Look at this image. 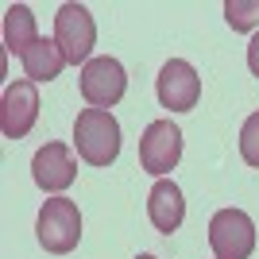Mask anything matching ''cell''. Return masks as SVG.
I'll return each instance as SVG.
<instances>
[{"instance_id":"cell-1","label":"cell","mask_w":259,"mask_h":259,"mask_svg":"<svg viewBox=\"0 0 259 259\" xmlns=\"http://www.w3.org/2000/svg\"><path fill=\"white\" fill-rule=\"evenodd\" d=\"M74 147L89 166H108L120 155V124L108 108H81L74 120Z\"/></svg>"},{"instance_id":"cell-2","label":"cell","mask_w":259,"mask_h":259,"mask_svg":"<svg viewBox=\"0 0 259 259\" xmlns=\"http://www.w3.org/2000/svg\"><path fill=\"white\" fill-rule=\"evenodd\" d=\"M35 232H39V244L54 255H66V251L77 248L81 240V213H77V201L70 197H51L39 209V221H35Z\"/></svg>"},{"instance_id":"cell-3","label":"cell","mask_w":259,"mask_h":259,"mask_svg":"<svg viewBox=\"0 0 259 259\" xmlns=\"http://www.w3.org/2000/svg\"><path fill=\"white\" fill-rule=\"evenodd\" d=\"M54 43L62 47L70 66L89 62L93 43H97V23H93L85 4H62L58 8V16H54Z\"/></svg>"},{"instance_id":"cell-4","label":"cell","mask_w":259,"mask_h":259,"mask_svg":"<svg viewBox=\"0 0 259 259\" xmlns=\"http://www.w3.org/2000/svg\"><path fill=\"white\" fill-rule=\"evenodd\" d=\"M209 248L217 259H248L255 251V225L244 209H221L209 221Z\"/></svg>"},{"instance_id":"cell-5","label":"cell","mask_w":259,"mask_h":259,"mask_svg":"<svg viewBox=\"0 0 259 259\" xmlns=\"http://www.w3.org/2000/svg\"><path fill=\"white\" fill-rule=\"evenodd\" d=\"M128 93V74L116 58H89L81 66V97L93 108H112L120 97Z\"/></svg>"},{"instance_id":"cell-6","label":"cell","mask_w":259,"mask_h":259,"mask_svg":"<svg viewBox=\"0 0 259 259\" xmlns=\"http://www.w3.org/2000/svg\"><path fill=\"white\" fill-rule=\"evenodd\" d=\"M178 159H182V128L170 124V120L147 124V132L140 140V166L143 170L162 178V174H170L178 166Z\"/></svg>"},{"instance_id":"cell-7","label":"cell","mask_w":259,"mask_h":259,"mask_svg":"<svg viewBox=\"0 0 259 259\" xmlns=\"http://www.w3.org/2000/svg\"><path fill=\"white\" fill-rule=\"evenodd\" d=\"M35 120H39V89H35V81L20 77V81L4 85V97H0V132L8 140H23L35 128Z\"/></svg>"},{"instance_id":"cell-8","label":"cell","mask_w":259,"mask_h":259,"mask_svg":"<svg viewBox=\"0 0 259 259\" xmlns=\"http://www.w3.org/2000/svg\"><path fill=\"white\" fill-rule=\"evenodd\" d=\"M155 93H159V105L170 108V112H190L201 97V77L186 58H170V62L159 70V81H155Z\"/></svg>"},{"instance_id":"cell-9","label":"cell","mask_w":259,"mask_h":259,"mask_svg":"<svg viewBox=\"0 0 259 259\" xmlns=\"http://www.w3.org/2000/svg\"><path fill=\"white\" fill-rule=\"evenodd\" d=\"M31 178L43 194H62L66 186L77 178V162H74V155H70V147H66V143H47V147H39L35 159H31Z\"/></svg>"},{"instance_id":"cell-10","label":"cell","mask_w":259,"mask_h":259,"mask_svg":"<svg viewBox=\"0 0 259 259\" xmlns=\"http://www.w3.org/2000/svg\"><path fill=\"white\" fill-rule=\"evenodd\" d=\"M147 217H151V225L159 228V232H178L186 221V197L182 190H178V182H170V178H159V182L151 186V194H147Z\"/></svg>"},{"instance_id":"cell-11","label":"cell","mask_w":259,"mask_h":259,"mask_svg":"<svg viewBox=\"0 0 259 259\" xmlns=\"http://www.w3.org/2000/svg\"><path fill=\"white\" fill-rule=\"evenodd\" d=\"M20 62H23L27 81H35V85H39V81H54V77L70 66V62H66V54H62V47L54 43V39H35V43L23 51Z\"/></svg>"},{"instance_id":"cell-12","label":"cell","mask_w":259,"mask_h":259,"mask_svg":"<svg viewBox=\"0 0 259 259\" xmlns=\"http://www.w3.org/2000/svg\"><path fill=\"white\" fill-rule=\"evenodd\" d=\"M35 39H43V35L35 31V12L27 4H12L4 12V47H8L16 58H23V51L35 43Z\"/></svg>"},{"instance_id":"cell-13","label":"cell","mask_w":259,"mask_h":259,"mask_svg":"<svg viewBox=\"0 0 259 259\" xmlns=\"http://www.w3.org/2000/svg\"><path fill=\"white\" fill-rule=\"evenodd\" d=\"M225 20L232 31H251L259 23V0H225Z\"/></svg>"},{"instance_id":"cell-14","label":"cell","mask_w":259,"mask_h":259,"mask_svg":"<svg viewBox=\"0 0 259 259\" xmlns=\"http://www.w3.org/2000/svg\"><path fill=\"white\" fill-rule=\"evenodd\" d=\"M240 155L248 166H259V112H251L240 128Z\"/></svg>"},{"instance_id":"cell-15","label":"cell","mask_w":259,"mask_h":259,"mask_svg":"<svg viewBox=\"0 0 259 259\" xmlns=\"http://www.w3.org/2000/svg\"><path fill=\"white\" fill-rule=\"evenodd\" d=\"M248 70L259 77V31L251 35V43H248Z\"/></svg>"},{"instance_id":"cell-16","label":"cell","mask_w":259,"mask_h":259,"mask_svg":"<svg viewBox=\"0 0 259 259\" xmlns=\"http://www.w3.org/2000/svg\"><path fill=\"white\" fill-rule=\"evenodd\" d=\"M136 259H155V255H147V251H143V255H136Z\"/></svg>"}]
</instances>
